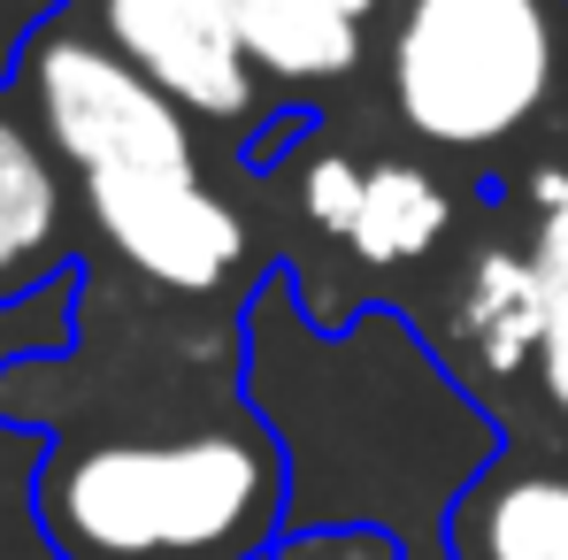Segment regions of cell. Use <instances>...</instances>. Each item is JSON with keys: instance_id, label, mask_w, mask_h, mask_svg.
I'll use <instances>...</instances> for the list:
<instances>
[{"instance_id": "1", "label": "cell", "mask_w": 568, "mask_h": 560, "mask_svg": "<svg viewBox=\"0 0 568 560\" xmlns=\"http://www.w3.org/2000/svg\"><path fill=\"white\" fill-rule=\"evenodd\" d=\"M239 338V391L262 407L292 468V530L384 522L415 560H438L454 499L499 461V430L430 346L392 307H354V323L323 330L292 269L254 284Z\"/></svg>"}, {"instance_id": "2", "label": "cell", "mask_w": 568, "mask_h": 560, "mask_svg": "<svg viewBox=\"0 0 568 560\" xmlns=\"http://www.w3.org/2000/svg\"><path fill=\"white\" fill-rule=\"evenodd\" d=\"M31 522L54 560H270L292 530V468L231 384L200 415L62 430L31 468Z\"/></svg>"}, {"instance_id": "3", "label": "cell", "mask_w": 568, "mask_h": 560, "mask_svg": "<svg viewBox=\"0 0 568 560\" xmlns=\"http://www.w3.org/2000/svg\"><path fill=\"white\" fill-rule=\"evenodd\" d=\"M554 0H407L392 31V108L423 146H507L561 85Z\"/></svg>"}, {"instance_id": "4", "label": "cell", "mask_w": 568, "mask_h": 560, "mask_svg": "<svg viewBox=\"0 0 568 560\" xmlns=\"http://www.w3.org/2000/svg\"><path fill=\"white\" fill-rule=\"evenodd\" d=\"M16 93L62 170L85 185H139V177H192L200 170V131L178 100L146 70H131L93 23L70 8L47 23L16 70Z\"/></svg>"}, {"instance_id": "5", "label": "cell", "mask_w": 568, "mask_h": 560, "mask_svg": "<svg viewBox=\"0 0 568 560\" xmlns=\"http://www.w3.org/2000/svg\"><path fill=\"white\" fill-rule=\"evenodd\" d=\"M78 207L93 215L108 254L131 277H146L154 292L215 299L246 269V215L207 185V170H192V177H139V185H85Z\"/></svg>"}, {"instance_id": "6", "label": "cell", "mask_w": 568, "mask_h": 560, "mask_svg": "<svg viewBox=\"0 0 568 560\" xmlns=\"http://www.w3.org/2000/svg\"><path fill=\"white\" fill-rule=\"evenodd\" d=\"M78 16L192 123H246L262 108V70L246 62L223 0H78Z\"/></svg>"}, {"instance_id": "7", "label": "cell", "mask_w": 568, "mask_h": 560, "mask_svg": "<svg viewBox=\"0 0 568 560\" xmlns=\"http://www.w3.org/2000/svg\"><path fill=\"white\" fill-rule=\"evenodd\" d=\"M70 170L31 123L16 85H0V307L39 299L47 284L78 277L70 254Z\"/></svg>"}, {"instance_id": "8", "label": "cell", "mask_w": 568, "mask_h": 560, "mask_svg": "<svg viewBox=\"0 0 568 560\" xmlns=\"http://www.w3.org/2000/svg\"><path fill=\"white\" fill-rule=\"evenodd\" d=\"M446 560H568V468L491 461L454 499Z\"/></svg>"}, {"instance_id": "9", "label": "cell", "mask_w": 568, "mask_h": 560, "mask_svg": "<svg viewBox=\"0 0 568 560\" xmlns=\"http://www.w3.org/2000/svg\"><path fill=\"white\" fill-rule=\"evenodd\" d=\"M554 323V299L523 246H476L462 292H454V346L476 362V376L538 369V338Z\"/></svg>"}, {"instance_id": "10", "label": "cell", "mask_w": 568, "mask_h": 560, "mask_svg": "<svg viewBox=\"0 0 568 560\" xmlns=\"http://www.w3.org/2000/svg\"><path fill=\"white\" fill-rule=\"evenodd\" d=\"M239 23L246 62L262 70V85H346L362 70V16L331 8V0H223Z\"/></svg>"}, {"instance_id": "11", "label": "cell", "mask_w": 568, "mask_h": 560, "mask_svg": "<svg viewBox=\"0 0 568 560\" xmlns=\"http://www.w3.org/2000/svg\"><path fill=\"white\" fill-rule=\"evenodd\" d=\"M454 231V192L423 162H377L362 185V215L346 231V254L362 269H407Z\"/></svg>"}, {"instance_id": "12", "label": "cell", "mask_w": 568, "mask_h": 560, "mask_svg": "<svg viewBox=\"0 0 568 560\" xmlns=\"http://www.w3.org/2000/svg\"><path fill=\"white\" fill-rule=\"evenodd\" d=\"M523 192H530V269H538V284H546V299L554 307H568V170L561 162H538L530 177H523Z\"/></svg>"}, {"instance_id": "13", "label": "cell", "mask_w": 568, "mask_h": 560, "mask_svg": "<svg viewBox=\"0 0 568 560\" xmlns=\"http://www.w3.org/2000/svg\"><path fill=\"white\" fill-rule=\"evenodd\" d=\"M362 185H369V170H362L354 154H307V162H300V177H292V207H300V223H307V231L346 238V231H354V215H362Z\"/></svg>"}, {"instance_id": "14", "label": "cell", "mask_w": 568, "mask_h": 560, "mask_svg": "<svg viewBox=\"0 0 568 560\" xmlns=\"http://www.w3.org/2000/svg\"><path fill=\"white\" fill-rule=\"evenodd\" d=\"M270 560H415V553L384 522H300L270 546Z\"/></svg>"}, {"instance_id": "15", "label": "cell", "mask_w": 568, "mask_h": 560, "mask_svg": "<svg viewBox=\"0 0 568 560\" xmlns=\"http://www.w3.org/2000/svg\"><path fill=\"white\" fill-rule=\"evenodd\" d=\"M70 8H78V0H0V85H16L31 39H39L47 23H62Z\"/></svg>"}, {"instance_id": "16", "label": "cell", "mask_w": 568, "mask_h": 560, "mask_svg": "<svg viewBox=\"0 0 568 560\" xmlns=\"http://www.w3.org/2000/svg\"><path fill=\"white\" fill-rule=\"evenodd\" d=\"M538 391H546V407L568 415V307H554V323L538 338Z\"/></svg>"}, {"instance_id": "17", "label": "cell", "mask_w": 568, "mask_h": 560, "mask_svg": "<svg viewBox=\"0 0 568 560\" xmlns=\"http://www.w3.org/2000/svg\"><path fill=\"white\" fill-rule=\"evenodd\" d=\"M331 8H346V16H362V23H369V8H377V0H331Z\"/></svg>"}]
</instances>
